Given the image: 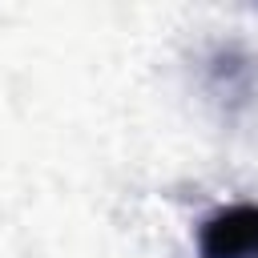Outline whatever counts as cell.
Returning a JSON list of instances; mask_svg holds the SVG:
<instances>
[{"label":"cell","mask_w":258,"mask_h":258,"mask_svg":"<svg viewBox=\"0 0 258 258\" xmlns=\"http://www.w3.org/2000/svg\"><path fill=\"white\" fill-rule=\"evenodd\" d=\"M198 258H258V206L238 202L214 210L198 226Z\"/></svg>","instance_id":"cell-1"}]
</instances>
